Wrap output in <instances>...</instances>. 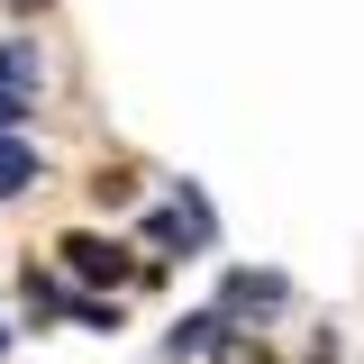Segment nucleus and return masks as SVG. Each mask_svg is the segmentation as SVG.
I'll use <instances>...</instances> for the list:
<instances>
[{"label": "nucleus", "instance_id": "1", "mask_svg": "<svg viewBox=\"0 0 364 364\" xmlns=\"http://www.w3.org/2000/svg\"><path fill=\"white\" fill-rule=\"evenodd\" d=\"M64 264L82 273V282H119V246H100V237H64Z\"/></svg>", "mask_w": 364, "mask_h": 364}, {"label": "nucleus", "instance_id": "2", "mask_svg": "<svg viewBox=\"0 0 364 364\" xmlns=\"http://www.w3.org/2000/svg\"><path fill=\"white\" fill-rule=\"evenodd\" d=\"M37 182V155H28V136H0V200L9 191H28Z\"/></svg>", "mask_w": 364, "mask_h": 364}, {"label": "nucleus", "instance_id": "3", "mask_svg": "<svg viewBox=\"0 0 364 364\" xmlns=\"http://www.w3.org/2000/svg\"><path fill=\"white\" fill-rule=\"evenodd\" d=\"M0 82H18V91H37V46H0Z\"/></svg>", "mask_w": 364, "mask_h": 364}, {"label": "nucleus", "instance_id": "4", "mask_svg": "<svg viewBox=\"0 0 364 364\" xmlns=\"http://www.w3.org/2000/svg\"><path fill=\"white\" fill-rule=\"evenodd\" d=\"M28 100H37V91H18V82H0V136L18 128V109H28Z\"/></svg>", "mask_w": 364, "mask_h": 364}, {"label": "nucleus", "instance_id": "5", "mask_svg": "<svg viewBox=\"0 0 364 364\" xmlns=\"http://www.w3.org/2000/svg\"><path fill=\"white\" fill-rule=\"evenodd\" d=\"M9 9H46V0H9Z\"/></svg>", "mask_w": 364, "mask_h": 364}, {"label": "nucleus", "instance_id": "6", "mask_svg": "<svg viewBox=\"0 0 364 364\" xmlns=\"http://www.w3.org/2000/svg\"><path fill=\"white\" fill-rule=\"evenodd\" d=\"M0 346H9V337H0Z\"/></svg>", "mask_w": 364, "mask_h": 364}]
</instances>
